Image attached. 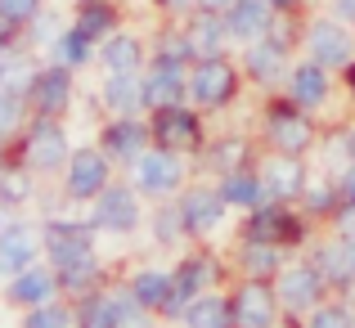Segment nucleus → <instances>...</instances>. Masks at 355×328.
<instances>
[{
	"mask_svg": "<svg viewBox=\"0 0 355 328\" xmlns=\"http://www.w3.org/2000/svg\"><path fill=\"white\" fill-rule=\"evenodd\" d=\"M234 86H239V77H234V68H230L225 59H202L198 68H193V77H189V90H193V99L198 104H225L230 95H234Z\"/></svg>",
	"mask_w": 355,
	"mask_h": 328,
	"instance_id": "f257e3e1",
	"label": "nucleus"
},
{
	"mask_svg": "<svg viewBox=\"0 0 355 328\" xmlns=\"http://www.w3.org/2000/svg\"><path fill=\"white\" fill-rule=\"evenodd\" d=\"M184 86H189V81H184L180 59L162 54V59L148 68V77H144V104H148V108H171L175 99H180Z\"/></svg>",
	"mask_w": 355,
	"mask_h": 328,
	"instance_id": "f03ea898",
	"label": "nucleus"
},
{
	"mask_svg": "<svg viewBox=\"0 0 355 328\" xmlns=\"http://www.w3.org/2000/svg\"><path fill=\"white\" fill-rule=\"evenodd\" d=\"M68 95H72V77L63 68H45V72H36V77L27 81V99H32V108L41 112V117L63 112L68 108Z\"/></svg>",
	"mask_w": 355,
	"mask_h": 328,
	"instance_id": "7ed1b4c3",
	"label": "nucleus"
},
{
	"mask_svg": "<svg viewBox=\"0 0 355 328\" xmlns=\"http://www.w3.org/2000/svg\"><path fill=\"white\" fill-rule=\"evenodd\" d=\"M306 45H311V59L324 63V68H338V63H351V32L338 23H315L311 36H306Z\"/></svg>",
	"mask_w": 355,
	"mask_h": 328,
	"instance_id": "20e7f679",
	"label": "nucleus"
},
{
	"mask_svg": "<svg viewBox=\"0 0 355 328\" xmlns=\"http://www.w3.org/2000/svg\"><path fill=\"white\" fill-rule=\"evenodd\" d=\"M63 157H68V135H63L54 121H36L32 135H27V162L41 166V171H50V166H59Z\"/></svg>",
	"mask_w": 355,
	"mask_h": 328,
	"instance_id": "39448f33",
	"label": "nucleus"
},
{
	"mask_svg": "<svg viewBox=\"0 0 355 328\" xmlns=\"http://www.w3.org/2000/svg\"><path fill=\"white\" fill-rule=\"evenodd\" d=\"M311 121L302 117L297 108H288V104H279L275 112H270V139H275L284 153H302L306 144H311Z\"/></svg>",
	"mask_w": 355,
	"mask_h": 328,
	"instance_id": "423d86ee",
	"label": "nucleus"
},
{
	"mask_svg": "<svg viewBox=\"0 0 355 328\" xmlns=\"http://www.w3.org/2000/svg\"><path fill=\"white\" fill-rule=\"evenodd\" d=\"M270 14H275L270 0H234V5L225 9V27L234 36H243V41H257L270 27Z\"/></svg>",
	"mask_w": 355,
	"mask_h": 328,
	"instance_id": "0eeeda50",
	"label": "nucleus"
},
{
	"mask_svg": "<svg viewBox=\"0 0 355 328\" xmlns=\"http://www.w3.org/2000/svg\"><path fill=\"white\" fill-rule=\"evenodd\" d=\"M32 261H36V239H32L27 225L0 230V270H5V275H23Z\"/></svg>",
	"mask_w": 355,
	"mask_h": 328,
	"instance_id": "6e6552de",
	"label": "nucleus"
},
{
	"mask_svg": "<svg viewBox=\"0 0 355 328\" xmlns=\"http://www.w3.org/2000/svg\"><path fill=\"white\" fill-rule=\"evenodd\" d=\"M135 180L144 193H166L180 184V162H175L171 153H144L135 166Z\"/></svg>",
	"mask_w": 355,
	"mask_h": 328,
	"instance_id": "1a4fd4ad",
	"label": "nucleus"
},
{
	"mask_svg": "<svg viewBox=\"0 0 355 328\" xmlns=\"http://www.w3.org/2000/svg\"><path fill=\"white\" fill-rule=\"evenodd\" d=\"M157 139H162V148H180V144H193L198 139V117L184 108H157V121H153Z\"/></svg>",
	"mask_w": 355,
	"mask_h": 328,
	"instance_id": "9d476101",
	"label": "nucleus"
},
{
	"mask_svg": "<svg viewBox=\"0 0 355 328\" xmlns=\"http://www.w3.org/2000/svg\"><path fill=\"white\" fill-rule=\"evenodd\" d=\"M99 225L108 230H135L139 225V207H135V193L130 189H104L99 193V212H95Z\"/></svg>",
	"mask_w": 355,
	"mask_h": 328,
	"instance_id": "9b49d317",
	"label": "nucleus"
},
{
	"mask_svg": "<svg viewBox=\"0 0 355 328\" xmlns=\"http://www.w3.org/2000/svg\"><path fill=\"white\" fill-rule=\"evenodd\" d=\"M220 36H225V23L216 18V9H202L189 23V32H184V45H189V54H198V59H216Z\"/></svg>",
	"mask_w": 355,
	"mask_h": 328,
	"instance_id": "f8f14e48",
	"label": "nucleus"
},
{
	"mask_svg": "<svg viewBox=\"0 0 355 328\" xmlns=\"http://www.w3.org/2000/svg\"><path fill=\"white\" fill-rule=\"evenodd\" d=\"M108 166L99 153H72V171H68V189L77 198H90V193H104Z\"/></svg>",
	"mask_w": 355,
	"mask_h": 328,
	"instance_id": "ddd939ff",
	"label": "nucleus"
},
{
	"mask_svg": "<svg viewBox=\"0 0 355 328\" xmlns=\"http://www.w3.org/2000/svg\"><path fill=\"white\" fill-rule=\"evenodd\" d=\"M220 207H225V193H216V189H193V193H184L180 216H184L189 230H211V225L220 221Z\"/></svg>",
	"mask_w": 355,
	"mask_h": 328,
	"instance_id": "4468645a",
	"label": "nucleus"
},
{
	"mask_svg": "<svg viewBox=\"0 0 355 328\" xmlns=\"http://www.w3.org/2000/svg\"><path fill=\"white\" fill-rule=\"evenodd\" d=\"M234 320L243 328H270L275 324V297L266 293V288H243L239 293V306H234Z\"/></svg>",
	"mask_w": 355,
	"mask_h": 328,
	"instance_id": "2eb2a0df",
	"label": "nucleus"
},
{
	"mask_svg": "<svg viewBox=\"0 0 355 328\" xmlns=\"http://www.w3.org/2000/svg\"><path fill=\"white\" fill-rule=\"evenodd\" d=\"M45 248H50V257L63 266V261H72V257H81V252H90V234L81 230V225L54 221L50 230H45Z\"/></svg>",
	"mask_w": 355,
	"mask_h": 328,
	"instance_id": "dca6fc26",
	"label": "nucleus"
},
{
	"mask_svg": "<svg viewBox=\"0 0 355 328\" xmlns=\"http://www.w3.org/2000/svg\"><path fill=\"white\" fill-rule=\"evenodd\" d=\"M248 239L252 243H284V239H297V221L279 207H266L248 221Z\"/></svg>",
	"mask_w": 355,
	"mask_h": 328,
	"instance_id": "f3484780",
	"label": "nucleus"
},
{
	"mask_svg": "<svg viewBox=\"0 0 355 328\" xmlns=\"http://www.w3.org/2000/svg\"><path fill=\"white\" fill-rule=\"evenodd\" d=\"M288 90H293L297 104H324V95H329V68L324 63H302V68L293 72V81H288Z\"/></svg>",
	"mask_w": 355,
	"mask_h": 328,
	"instance_id": "a211bd4d",
	"label": "nucleus"
},
{
	"mask_svg": "<svg viewBox=\"0 0 355 328\" xmlns=\"http://www.w3.org/2000/svg\"><path fill=\"white\" fill-rule=\"evenodd\" d=\"M104 148L113 157H139L144 153V121H135V117L113 121V126L104 130Z\"/></svg>",
	"mask_w": 355,
	"mask_h": 328,
	"instance_id": "6ab92c4d",
	"label": "nucleus"
},
{
	"mask_svg": "<svg viewBox=\"0 0 355 328\" xmlns=\"http://www.w3.org/2000/svg\"><path fill=\"white\" fill-rule=\"evenodd\" d=\"M104 99L117 112H135L144 104V81H135L130 72H113V81H104Z\"/></svg>",
	"mask_w": 355,
	"mask_h": 328,
	"instance_id": "aec40b11",
	"label": "nucleus"
},
{
	"mask_svg": "<svg viewBox=\"0 0 355 328\" xmlns=\"http://www.w3.org/2000/svg\"><path fill=\"white\" fill-rule=\"evenodd\" d=\"M54 293V279L45 275V270H32L27 266L23 275L14 279V288H9V302H23V306H45V297Z\"/></svg>",
	"mask_w": 355,
	"mask_h": 328,
	"instance_id": "412c9836",
	"label": "nucleus"
},
{
	"mask_svg": "<svg viewBox=\"0 0 355 328\" xmlns=\"http://www.w3.org/2000/svg\"><path fill=\"white\" fill-rule=\"evenodd\" d=\"M207 275H211V266H207L202 257H198V261H189V266H184L180 275L171 279V297H166V311H171V315L180 311V302H189V297L202 288V279H207Z\"/></svg>",
	"mask_w": 355,
	"mask_h": 328,
	"instance_id": "4be33fe9",
	"label": "nucleus"
},
{
	"mask_svg": "<svg viewBox=\"0 0 355 328\" xmlns=\"http://www.w3.org/2000/svg\"><path fill=\"white\" fill-rule=\"evenodd\" d=\"M248 68L257 81H275L279 68H284V45L279 41H252L248 45Z\"/></svg>",
	"mask_w": 355,
	"mask_h": 328,
	"instance_id": "5701e85b",
	"label": "nucleus"
},
{
	"mask_svg": "<svg viewBox=\"0 0 355 328\" xmlns=\"http://www.w3.org/2000/svg\"><path fill=\"white\" fill-rule=\"evenodd\" d=\"M320 266H324V275H329V279L351 284V279H355V239H342V243H333V248H324L320 252Z\"/></svg>",
	"mask_w": 355,
	"mask_h": 328,
	"instance_id": "b1692460",
	"label": "nucleus"
},
{
	"mask_svg": "<svg viewBox=\"0 0 355 328\" xmlns=\"http://www.w3.org/2000/svg\"><path fill=\"white\" fill-rule=\"evenodd\" d=\"M266 189L270 193H297L302 189V162H297L293 153L279 157V162L266 166Z\"/></svg>",
	"mask_w": 355,
	"mask_h": 328,
	"instance_id": "393cba45",
	"label": "nucleus"
},
{
	"mask_svg": "<svg viewBox=\"0 0 355 328\" xmlns=\"http://www.w3.org/2000/svg\"><path fill=\"white\" fill-rule=\"evenodd\" d=\"M320 297V275L315 270H288L284 275V302L288 306H311Z\"/></svg>",
	"mask_w": 355,
	"mask_h": 328,
	"instance_id": "a878e982",
	"label": "nucleus"
},
{
	"mask_svg": "<svg viewBox=\"0 0 355 328\" xmlns=\"http://www.w3.org/2000/svg\"><path fill=\"white\" fill-rule=\"evenodd\" d=\"M220 193H225V202H239V207H257V202L266 198L270 189H266V180H257V175L234 171V175L225 180V189H220Z\"/></svg>",
	"mask_w": 355,
	"mask_h": 328,
	"instance_id": "bb28decb",
	"label": "nucleus"
},
{
	"mask_svg": "<svg viewBox=\"0 0 355 328\" xmlns=\"http://www.w3.org/2000/svg\"><path fill=\"white\" fill-rule=\"evenodd\" d=\"M230 306L220 302V297H198V302L189 306V328H230Z\"/></svg>",
	"mask_w": 355,
	"mask_h": 328,
	"instance_id": "cd10ccee",
	"label": "nucleus"
},
{
	"mask_svg": "<svg viewBox=\"0 0 355 328\" xmlns=\"http://www.w3.org/2000/svg\"><path fill=\"white\" fill-rule=\"evenodd\" d=\"M139 41L135 36H108V45H104V63L113 72H135V63H139Z\"/></svg>",
	"mask_w": 355,
	"mask_h": 328,
	"instance_id": "c85d7f7f",
	"label": "nucleus"
},
{
	"mask_svg": "<svg viewBox=\"0 0 355 328\" xmlns=\"http://www.w3.org/2000/svg\"><path fill=\"white\" fill-rule=\"evenodd\" d=\"M108 27H113V5H104V0H86V9L77 14V32H86L90 41H104Z\"/></svg>",
	"mask_w": 355,
	"mask_h": 328,
	"instance_id": "c756f323",
	"label": "nucleus"
},
{
	"mask_svg": "<svg viewBox=\"0 0 355 328\" xmlns=\"http://www.w3.org/2000/svg\"><path fill=\"white\" fill-rule=\"evenodd\" d=\"M23 104H27V90H18L14 81H0V139L18 126L23 117Z\"/></svg>",
	"mask_w": 355,
	"mask_h": 328,
	"instance_id": "7c9ffc66",
	"label": "nucleus"
},
{
	"mask_svg": "<svg viewBox=\"0 0 355 328\" xmlns=\"http://www.w3.org/2000/svg\"><path fill=\"white\" fill-rule=\"evenodd\" d=\"M108 328H148L144 302H139V297H117L113 315H108Z\"/></svg>",
	"mask_w": 355,
	"mask_h": 328,
	"instance_id": "2f4dec72",
	"label": "nucleus"
},
{
	"mask_svg": "<svg viewBox=\"0 0 355 328\" xmlns=\"http://www.w3.org/2000/svg\"><path fill=\"white\" fill-rule=\"evenodd\" d=\"M135 297L144 306H166V297H171V279L157 275V270H148V275L135 279Z\"/></svg>",
	"mask_w": 355,
	"mask_h": 328,
	"instance_id": "473e14b6",
	"label": "nucleus"
},
{
	"mask_svg": "<svg viewBox=\"0 0 355 328\" xmlns=\"http://www.w3.org/2000/svg\"><path fill=\"white\" fill-rule=\"evenodd\" d=\"M90 36L86 32H77V27H72V32H63L59 36V63H68V68H77V63H86L90 59Z\"/></svg>",
	"mask_w": 355,
	"mask_h": 328,
	"instance_id": "72a5a7b5",
	"label": "nucleus"
},
{
	"mask_svg": "<svg viewBox=\"0 0 355 328\" xmlns=\"http://www.w3.org/2000/svg\"><path fill=\"white\" fill-rule=\"evenodd\" d=\"M95 275H99V266H95V257H90V252H81V257L63 261V284H68V288H86Z\"/></svg>",
	"mask_w": 355,
	"mask_h": 328,
	"instance_id": "f704fd0d",
	"label": "nucleus"
},
{
	"mask_svg": "<svg viewBox=\"0 0 355 328\" xmlns=\"http://www.w3.org/2000/svg\"><path fill=\"white\" fill-rule=\"evenodd\" d=\"M41 14V0H0V23L18 27V23H32Z\"/></svg>",
	"mask_w": 355,
	"mask_h": 328,
	"instance_id": "c9c22d12",
	"label": "nucleus"
},
{
	"mask_svg": "<svg viewBox=\"0 0 355 328\" xmlns=\"http://www.w3.org/2000/svg\"><path fill=\"white\" fill-rule=\"evenodd\" d=\"M23 328H68V315L54 311V306H36V311L27 315V324H23Z\"/></svg>",
	"mask_w": 355,
	"mask_h": 328,
	"instance_id": "e433bc0d",
	"label": "nucleus"
},
{
	"mask_svg": "<svg viewBox=\"0 0 355 328\" xmlns=\"http://www.w3.org/2000/svg\"><path fill=\"white\" fill-rule=\"evenodd\" d=\"M248 270H275V248L270 243H257L248 252Z\"/></svg>",
	"mask_w": 355,
	"mask_h": 328,
	"instance_id": "4c0bfd02",
	"label": "nucleus"
},
{
	"mask_svg": "<svg viewBox=\"0 0 355 328\" xmlns=\"http://www.w3.org/2000/svg\"><path fill=\"white\" fill-rule=\"evenodd\" d=\"M108 315H113V302H90L86 306V328H108Z\"/></svg>",
	"mask_w": 355,
	"mask_h": 328,
	"instance_id": "58836bf2",
	"label": "nucleus"
},
{
	"mask_svg": "<svg viewBox=\"0 0 355 328\" xmlns=\"http://www.w3.org/2000/svg\"><path fill=\"white\" fill-rule=\"evenodd\" d=\"M311 328H351V315L347 311H320Z\"/></svg>",
	"mask_w": 355,
	"mask_h": 328,
	"instance_id": "ea45409f",
	"label": "nucleus"
},
{
	"mask_svg": "<svg viewBox=\"0 0 355 328\" xmlns=\"http://www.w3.org/2000/svg\"><path fill=\"white\" fill-rule=\"evenodd\" d=\"M157 5H162V9H166V14H180V9H189V5H193V0H157Z\"/></svg>",
	"mask_w": 355,
	"mask_h": 328,
	"instance_id": "a19ab883",
	"label": "nucleus"
},
{
	"mask_svg": "<svg viewBox=\"0 0 355 328\" xmlns=\"http://www.w3.org/2000/svg\"><path fill=\"white\" fill-rule=\"evenodd\" d=\"M338 14H342V18H351V23H355V0H338Z\"/></svg>",
	"mask_w": 355,
	"mask_h": 328,
	"instance_id": "79ce46f5",
	"label": "nucleus"
},
{
	"mask_svg": "<svg viewBox=\"0 0 355 328\" xmlns=\"http://www.w3.org/2000/svg\"><path fill=\"white\" fill-rule=\"evenodd\" d=\"M198 5H202V9H230L234 0H198Z\"/></svg>",
	"mask_w": 355,
	"mask_h": 328,
	"instance_id": "37998d69",
	"label": "nucleus"
},
{
	"mask_svg": "<svg viewBox=\"0 0 355 328\" xmlns=\"http://www.w3.org/2000/svg\"><path fill=\"white\" fill-rule=\"evenodd\" d=\"M270 5H275V9H297L302 0H270Z\"/></svg>",
	"mask_w": 355,
	"mask_h": 328,
	"instance_id": "c03bdc74",
	"label": "nucleus"
},
{
	"mask_svg": "<svg viewBox=\"0 0 355 328\" xmlns=\"http://www.w3.org/2000/svg\"><path fill=\"white\" fill-rule=\"evenodd\" d=\"M347 198L355 202V166H351V175H347Z\"/></svg>",
	"mask_w": 355,
	"mask_h": 328,
	"instance_id": "a18cd8bd",
	"label": "nucleus"
},
{
	"mask_svg": "<svg viewBox=\"0 0 355 328\" xmlns=\"http://www.w3.org/2000/svg\"><path fill=\"white\" fill-rule=\"evenodd\" d=\"M351 90H355V68H351Z\"/></svg>",
	"mask_w": 355,
	"mask_h": 328,
	"instance_id": "49530a36",
	"label": "nucleus"
}]
</instances>
